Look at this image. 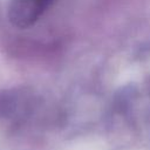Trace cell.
Returning <instances> with one entry per match:
<instances>
[{
    "label": "cell",
    "instance_id": "1",
    "mask_svg": "<svg viewBox=\"0 0 150 150\" xmlns=\"http://www.w3.org/2000/svg\"><path fill=\"white\" fill-rule=\"evenodd\" d=\"M45 13L39 0H11L8 18L18 28H28Z\"/></svg>",
    "mask_w": 150,
    "mask_h": 150
}]
</instances>
